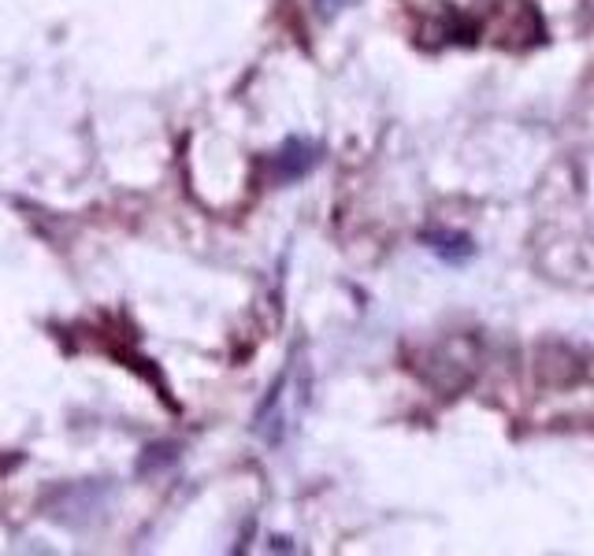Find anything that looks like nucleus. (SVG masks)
I'll use <instances>...</instances> for the list:
<instances>
[{
    "mask_svg": "<svg viewBox=\"0 0 594 556\" xmlns=\"http://www.w3.org/2000/svg\"><path fill=\"white\" fill-rule=\"evenodd\" d=\"M320 149L301 138H290L282 149L271 156V182H298L316 168Z\"/></svg>",
    "mask_w": 594,
    "mask_h": 556,
    "instance_id": "1",
    "label": "nucleus"
},
{
    "mask_svg": "<svg viewBox=\"0 0 594 556\" xmlns=\"http://www.w3.org/2000/svg\"><path fill=\"white\" fill-rule=\"evenodd\" d=\"M427 246H432V252H438L442 260H450V263H461V260H469L475 246H472V238H464V234H453V230H438V234H427Z\"/></svg>",
    "mask_w": 594,
    "mask_h": 556,
    "instance_id": "2",
    "label": "nucleus"
}]
</instances>
